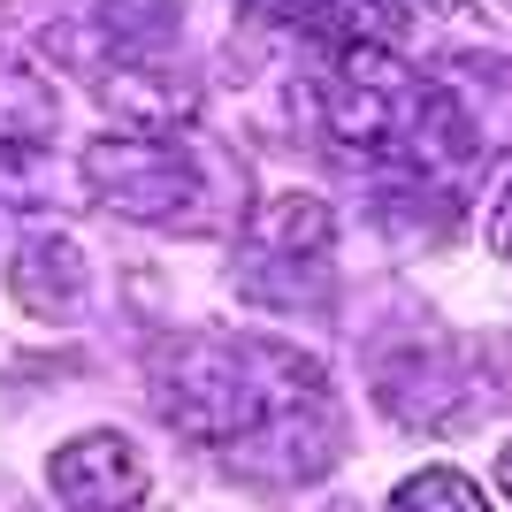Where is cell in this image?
<instances>
[{"instance_id": "6da1fadb", "label": "cell", "mask_w": 512, "mask_h": 512, "mask_svg": "<svg viewBox=\"0 0 512 512\" xmlns=\"http://www.w3.org/2000/svg\"><path fill=\"white\" fill-rule=\"evenodd\" d=\"M153 413L199 451H222V467L268 490L321 482L344 451L337 390L299 344L276 337H169L153 352Z\"/></svg>"}, {"instance_id": "7a4b0ae2", "label": "cell", "mask_w": 512, "mask_h": 512, "mask_svg": "<svg viewBox=\"0 0 512 512\" xmlns=\"http://www.w3.org/2000/svg\"><path fill=\"white\" fill-rule=\"evenodd\" d=\"M321 123L367 169H467L444 85L398 62V46H344L321 69Z\"/></svg>"}, {"instance_id": "3957f363", "label": "cell", "mask_w": 512, "mask_h": 512, "mask_svg": "<svg viewBox=\"0 0 512 512\" xmlns=\"http://www.w3.org/2000/svg\"><path fill=\"white\" fill-rule=\"evenodd\" d=\"M85 184L107 214L153 230H214V169L184 130H115L85 146Z\"/></svg>"}, {"instance_id": "277c9868", "label": "cell", "mask_w": 512, "mask_h": 512, "mask_svg": "<svg viewBox=\"0 0 512 512\" xmlns=\"http://www.w3.org/2000/svg\"><path fill=\"white\" fill-rule=\"evenodd\" d=\"M329 260H337V214L314 192L260 199V207L245 214V230H237V283H245V299H260V306L329 299V276H337Z\"/></svg>"}, {"instance_id": "5b68a950", "label": "cell", "mask_w": 512, "mask_h": 512, "mask_svg": "<svg viewBox=\"0 0 512 512\" xmlns=\"http://www.w3.org/2000/svg\"><path fill=\"white\" fill-rule=\"evenodd\" d=\"M375 398L406 428H459L467 413H482V398L459 375V352L436 337H406L398 352H375Z\"/></svg>"}, {"instance_id": "8992f818", "label": "cell", "mask_w": 512, "mask_h": 512, "mask_svg": "<svg viewBox=\"0 0 512 512\" xmlns=\"http://www.w3.org/2000/svg\"><path fill=\"white\" fill-rule=\"evenodd\" d=\"M146 451L130 444L123 428H85L46 459V490L62 497L69 512H130L146 497Z\"/></svg>"}, {"instance_id": "52a82bcc", "label": "cell", "mask_w": 512, "mask_h": 512, "mask_svg": "<svg viewBox=\"0 0 512 512\" xmlns=\"http://www.w3.org/2000/svg\"><path fill=\"white\" fill-rule=\"evenodd\" d=\"M237 8H253L260 23H283V31H299L329 54L406 39V0H237Z\"/></svg>"}, {"instance_id": "ba28073f", "label": "cell", "mask_w": 512, "mask_h": 512, "mask_svg": "<svg viewBox=\"0 0 512 512\" xmlns=\"http://www.w3.org/2000/svg\"><path fill=\"white\" fill-rule=\"evenodd\" d=\"M436 85H444V107L451 123H459V146L474 161H490V153L512 146V69L505 62H482V54H451L436 69Z\"/></svg>"}, {"instance_id": "9c48e42d", "label": "cell", "mask_w": 512, "mask_h": 512, "mask_svg": "<svg viewBox=\"0 0 512 512\" xmlns=\"http://www.w3.org/2000/svg\"><path fill=\"white\" fill-rule=\"evenodd\" d=\"M85 253H77V237L62 230H31L8 253V291H16V306L31 321H69L77 306H85Z\"/></svg>"}, {"instance_id": "30bf717a", "label": "cell", "mask_w": 512, "mask_h": 512, "mask_svg": "<svg viewBox=\"0 0 512 512\" xmlns=\"http://www.w3.org/2000/svg\"><path fill=\"white\" fill-rule=\"evenodd\" d=\"M62 123V100L46 85L39 62H23L16 46H0V153H31L54 138Z\"/></svg>"}, {"instance_id": "8fae6325", "label": "cell", "mask_w": 512, "mask_h": 512, "mask_svg": "<svg viewBox=\"0 0 512 512\" xmlns=\"http://www.w3.org/2000/svg\"><path fill=\"white\" fill-rule=\"evenodd\" d=\"M390 512H490V497L474 490L459 467H421L413 482H398Z\"/></svg>"}, {"instance_id": "7c38bea8", "label": "cell", "mask_w": 512, "mask_h": 512, "mask_svg": "<svg viewBox=\"0 0 512 512\" xmlns=\"http://www.w3.org/2000/svg\"><path fill=\"white\" fill-rule=\"evenodd\" d=\"M490 245L512 260V169H505V184H497V199H490Z\"/></svg>"}, {"instance_id": "4fadbf2b", "label": "cell", "mask_w": 512, "mask_h": 512, "mask_svg": "<svg viewBox=\"0 0 512 512\" xmlns=\"http://www.w3.org/2000/svg\"><path fill=\"white\" fill-rule=\"evenodd\" d=\"M497 490H505V505H512V444L497 451Z\"/></svg>"}, {"instance_id": "5bb4252c", "label": "cell", "mask_w": 512, "mask_h": 512, "mask_svg": "<svg viewBox=\"0 0 512 512\" xmlns=\"http://www.w3.org/2000/svg\"><path fill=\"white\" fill-rule=\"evenodd\" d=\"M428 8H467V0H428Z\"/></svg>"}]
</instances>
